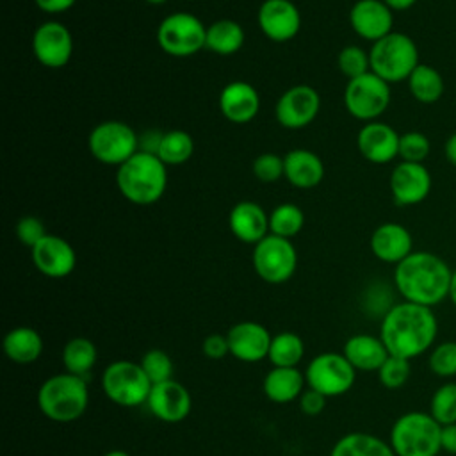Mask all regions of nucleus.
Listing matches in <instances>:
<instances>
[{"label": "nucleus", "mask_w": 456, "mask_h": 456, "mask_svg": "<svg viewBox=\"0 0 456 456\" xmlns=\"http://www.w3.org/2000/svg\"><path fill=\"white\" fill-rule=\"evenodd\" d=\"M436 335L438 321L429 306L401 301L390 306L381 319L379 338L390 356L417 358L435 346Z\"/></svg>", "instance_id": "f257e3e1"}, {"label": "nucleus", "mask_w": 456, "mask_h": 456, "mask_svg": "<svg viewBox=\"0 0 456 456\" xmlns=\"http://www.w3.org/2000/svg\"><path fill=\"white\" fill-rule=\"evenodd\" d=\"M452 269L431 251H411L394 269V285L404 301L436 306L449 297Z\"/></svg>", "instance_id": "f03ea898"}, {"label": "nucleus", "mask_w": 456, "mask_h": 456, "mask_svg": "<svg viewBox=\"0 0 456 456\" xmlns=\"http://www.w3.org/2000/svg\"><path fill=\"white\" fill-rule=\"evenodd\" d=\"M167 166L150 151L139 150L118 167L116 185L125 200L151 205L162 198L167 185Z\"/></svg>", "instance_id": "7ed1b4c3"}, {"label": "nucleus", "mask_w": 456, "mask_h": 456, "mask_svg": "<svg viewBox=\"0 0 456 456\" xmlns=\"http://www.w3.org/2000/svg\"><path fill=\"white\" fill-rule=\"evenodd\" d=\"M89 404V390L82 376L71 372L53 374L37 390L39 411L53 422L80 419Z\"/></svg>", "instance_id": "20e7f679"}, {"label": "nucleus", "mask_w": 456, "mask_h": 456, "mask_svg": "<svg viewBox=\"0 0 456 456\" xmlns=\"http://www.w3.org/2000/svg\"><path fill=\"white\" fill-rule=\"evenodd\" d=\"M388 444L395 456H438L442 426L429 411H406L392 424Z\"/></svg>", "instance_id": "39448f33"}, {"label": "nucleus", "mask_w": 456, "mask_h": 456, "mask_svg": "<svg viewBox=\"0 0 456 456\" xmlns=\"http://www.w3.org/2000/svg\"><path fill=\"white\" fill-rule=\"evenodd\" d=\"M370 71L388 84L408 80L411 71L420 64L415 41L404 32H390L372 43L369 52Z\"/></svg>", "instance_id": "423d86ee"}, {"label": "nucleus", "mask_w": 456, "mask_h": 456, "mask_svg": "<svg viewBox=\"0 0 456 456\" xmlns=\"http://www.w3.org/2000/svg\"><path fill=\"white\" fill-rule=\"evenodd\" d=\"M102 388L114 404L135 408L148 401L151 381L148 379L141 363L116 360L103 369Z\"/></svg>", "instance_id": "0eeeda50"}, {"label": "nucleus", "mask_w": 456, "mask_h": 456, "mask_svg": "<svg viewBox=\"0 0 456 456\" xmlns=\"http://www.w3.org/2000/svg\"><path fill=\"white\" fill-rule=\"evenodd\" d=\"M207 27L191 12H173L157 27L159 46L173 57H189L205 48Z\"/></svg>", "instance_id": "6e6552de"}, {"label": "nucleus", "mask_w": 456, "mask_h": 456, "mask_svg": "<svg viewBox=\"0 0 456 456\" xmlns=\"http://www.w3.org/2000/svg\"><path fill=\"white\" fill-rule=\"evenodd\" d=\"M87 142L93 157L107 166L119 167L139 151V137L134 128L116 119L96 125Z\"/></svg>", "instance_id": "1a4fd4ad"}, {"label": "nucleus", "mask_w": 456, "mask_h": 456, "mask_svg": "<svg viewBox=\"0 0 456 456\" xmlns=\"http://www.w3.org/2000/svg\"><path fill=\"white\" fill-rule=\"evenodd\" d=\"M390 84L369 71L351 78L344 91V103L349 114L362 121H376L390 105Z\"/></svg>", "instance_id": "9d476101"}, {"label": "nucleus", "mask_w": 456, "mask_h": 456, "mask_svg": "<svg viewBox=\"0 0 456 456\" xmlns=\"http://www.w3.org/2000/svg\"><path fill=\"white\" fill-rule=\"evenodd\" d=\"M305 379L308 388L326 397H335L351 390L356 379V369L342 353H321L310 360Z\"/></svg>", "instance_id": "9b49d317"}, {"label": "nucleus", "mask_w": 456, "mask_h": 456, "mask_svg": "<svg viewBox=\"0 0 456 456\" xmlns=\"http://www.w3.org/2000/svg\"><path fill=\"white\" fill-rule=\"evenodd\" d=\"M297 265V253L290 239L265 235L253 249V267L256 274L273 285L290 280Z\"/></svg>", "instance_id": "f8f14e48"}, {"label": "nucleus", "mask_w": 456, "mask_h": 456, "mask_svg": "<svg viewBox=\"0 0 456 456\" xmlns=\"http://www.w3.org/2000/svg\"><path fill=\"white\" fill-rule=\"evenodd\" d=\"M321 109L319 93L306 86L299 84L287 89L276 102L274 114L276 121L285 128H303L310 125Z\"/></svg>", "instance_id": "ddd939ff"}, {"label": "nucleus", "mask_w": 456, "mask_h": 456, "mask_svg": "<svg viewBox=\"0 0 456 456\" xmlns=\"http://www.w3.org/2000/svg\"><path fill=\"white\" fill-rule=\"evenodd\" d=\"M433 178L420 162L401 160L390 173V192L397 205L410 207L424 201L431 192Z\"/></svg>", "instance_id": "4468645a"}, {"label": "nucleus", "mask_w": 456, "mask_h": 456, "mask_svg": "<svg viewBox=\"0 0 456 456\" xmlns=\"http://www.w3.org/2000/svg\"><path fill=\"white\" fill-rule=\"evenodd\" d=\"M32 50L43 66L52 69L62 68L73 53L71 32L59 21H46L36 28L32 36Z\"/></svg>", "instance_id": "2eb2a0df"}, {"label": "nucleus", "mask_w": 456, "mask_h": 456, "mask_svg": "<svg viewBox=\"0 0 456 456\" xmlns=\"http://www.w3.org/2000/svg\"><path fill=\"white\" fill-rule=\"evenodd\" d=\"M30 251L36 269L48 278H64L77 265L73 246L59 235L46 233Z\"/></svg>", "instance_id": "dca6fc26"}, {"label": "nucleus", "mask_w": 456, "mask_h": 456, "mask_svg": "<svg viewBox=\"0 0 456 456\" xmlns=\"http://www.w3.org/2000/svg\"><path fill=\"white\" fill-rule=\"evenodd\" d=\"M256 20L264 36L276 43L296 37L301 28L299 9L290 0H265L258 9Z\"/></svg>", "instance_id": "f3484780"}, {"label": "nucleus", "mask_w": 456, "mask_h": 456, "mask_svg": "<svg viewBox=\"0 0 456 456\" xmlns=\"http://www.w3.org/2000/svg\"><path fill=\"white\" fill-rule=\"evenodd\" d=\"M150 411L162 422H180L191 413L192 399L189 390L173 378L151 385L148 401Z\"/></svg>", "instance_id": "a211bd4d"}, {"label": "nucleus", "mask_w": 456, "mask_h": 456, "mask_svg": "<svg viewBox=\"0 0 456 456\" xmlns=\"http://www.w3.org/2000/svg\"><path fill=\"white\" fill-rule=\"evenodd\" d=\"M226 338L230 346V354L246 363H255L267 358L273 340L267 328L255 321H242L233 324L228 330Z\"/></svg>", "instance_id": "6ab92c4d"}, {"label": "nucleus", "mask_w": 456, "mask_h": 456, "mask_svg": "<svg viewBox=\"0 0 456 456\" xmlns=\"http://www.w3.org/2000/svg\"><path fill=\"white\" fill-rule=\"evenodd\" d=\"M349 23L362 39L376 43L392 32L394 11L383 0H358L349 11Z\"/></svg>", "instance_id": "aec40b11"}, {"label": "nucleus", "mask_w": 456, "mask_h": 456, "mask_svg": "<svg viewBox=\"0 0 456 456\" xmlns=\"http://www.w3.org/2000/svg\"><path fill=\"white\" fill-rule=\"evenodd\" d=\"M399 135L401 134L387 123L369 121L360 128L356 146L365 160L372 164H387L399 157Z\"/></svg>", "instance_id": "412c9836"}, {"label": "nucleus", "mask_w": 456, "mask_h": 456, "mask_svg": "<svg viewBox=\"0 0 456 456\" xmlns=\"http://www.w3.org/2000/svg\"><path fill=\"white\" fill-rule=\"evenodd\" d=\"M372 255L385 264H399L413 251V239L406 226L383 223L370 235Z\"/></svg>", "instance_id": "4be33fe9"}, {"label": "nucleus", "mask_w": 456, "mask_h": 456, "mask_svg": "<svg viewBox=\"0 0 456 456\" xmlns=\"http://www.w3.org/2000/svg\"><path fill=\"white\" fill-rule=\"evenodd\" d=\"M221 114L237 125L249 123L260 109V96L256 89L242 80L226 84L219 94Z\"/></svg>", "instance_id": "5701e85b"}, {"label": "nucleus", "mask_w": 456, "mask_h": 456, "mask_svg": "<svg viewBox=\"0 0 456 456\" xmlns=\"http://www.w3.org/2000/svg\"><path fill=\"white\" fill-rule=\"evenodd\" d=\"M228 226L239 240L256 244L269 235V216L255 201H239L228 214Z\"/></svg>", "instance_id": "b1692460"}, {"label": "nucleus", "mask_w": 456, "mask_h": 456, "mask_svg": "<svg viewBox=\"0 0 456 456\" xmlns=\"http://www.w3.org/2000/svg\"><path fill=\"white\" fill-rule=\"evenodd\" d=\"M283 167H285V178L299 189H310L321 183L324 176V164L310 150L305 148H294L283 157Z\"/></svg>", "instance_id": "393cba45"}, {"label": "nucleus", "mask_w": 456, "mask_h": 456, "mask_svg": "<svg viewBox=\"0 0 456 456\" xmlns=\"http://www.w3.org/2000/svg\"><path fill=\"white\" fill-rule=\"evenodd\" d=\"M349 363L356 369V370H376L383 365V362L390 356L383 340L379 337L374 335H367V333H358L347 338V342L344 344V353H342Z\"/></svg>", "instance_id": "a878e982"}, {"label": "nucleus", "mask_w": 456, "mask_h": 456, "mask_svg": "<svg viewBox=\"0 0 456 456\" xmlns=\"http://www.w3.org/2000/svg\"><path fill=\"white\" fill-rule=\"evenodd\" d=\"M306 379L297 367H273L262 383L264 394L269 401L285 404L297 399L305 390Z\"/></svg>", "instance_id": "bb28decb"}, {"label": "nucleus", "mask_w": 456, "mask_h": 456, "mask_svg": "<svg viewBox=\"0 0 456 456\" xmlns=\"http://www.w3.org/2000/svg\"><path fill=\"white\" fill-rule=\"evenodd\" d=\"M4 353L14 363H32L43 353V337L28 326H16L4 337Z\"/></svg>", "instance_id": "cd10ccee"}, {"label": "nucleus", "mask_w": 456, "mask_h": 456, "mask_svg": "<svg viewBox=\"0 0 456 456\" xmlns=\"http://www.w3.org/2000/svg\"><path fill=\"white\" fill-rule=\"evenodd\" d=\"M330 456H395L392 445L376 435L354 431L338 438Z\"/></svg>", "instance_id": "c85d7f7f"}, {"label": "nucleus", "mask_w": 456, "mask_h": 456, "mask_svg": "<svg viewBox=\"0 0 456 456\" xmlns=\"http://www.w3.org/2000/svg\"><path fill=\"white\" fill-rule=\"evenodd\" d=\"M244 45V28L233 20H217L207 27L205 48L219 55L237 53Z\"/></svg>", "instance_id": "c756f323"}, {"label": "nucleus", "mask_w": 456, "mask_h": 456, "mask_svg": "<svg viewBox=\"0 0 456 456\" xmlns=\"http://www.w3.org/2000/svg\"><path fill=\"white\" fill-rule=\"evenodd\" d=\"M408 89L420 103H435L442 98L445 84L438 69L429 64H419L408 77Z\"/></svg>", "instance_id": "7c9ffc66"}, {"label": "nucleus", "mask_w": 456, "mask_h": 456, "mask_svg": "<svg viewBox=\"0 0 456 456\" xmlns=\"http://www.w3.org/2000/svg\"><path fill=\"white\" fill-rule=\"evenodd\" d=\"M96 346L86 337L69 338L62 349V365L66 372L75 376H86L96 363Z\"/></svg>", "instance_id": "2f4dec72"}, {"label": "nucleus", "mask_w": 456, "mask_h": 456, "mask_svg": "<svg viewBox=\"0 0 456 456\" xmlns=\"http://www.w3.org/2000/svg\"><path fill=\"white\" fill-rule=\"evenodd\" d=\"M305 344L297 333L281 331L273 337L269 346V362L273 367H297L303 360Z\"/></svg>", "instance_id": "473e14b6"}, {"label": "nucleus", "mask_w": 456, "mask_h": 456, "mask_svg": "<svg viewBox=\"0 0 456 456\" xmlns=\"http://www.w3.org/2000/svg\"><path fill=\"white\" fill-rule=\"evenodd\" d=\"M192 151H194V141L185 130H169L160 137L157 157L166 166H178L187 162Z\"/></svg>", "instance_id": "72a5a7b5"}, {"label": "nucleus", "mask_w": 456, "mask_h": 456, "mask_svg": "<svg viewBox=\"0 0 456 456\" xmlns=\"http://www.w3.org/2000/svg\"><path fill=\"white\" fill-rule=\"evenodd\" d=\"M305 224V214L296 203H280L269 214V233L292 239L301 232Z\"/></svg>", "instance_id": "f704fd0d"}, {"label": "nucleus", "mask_w": 456, "mask_h": 456, "mask_svg": "<svg viewBox=\"0 0 456 456\" xmlns=\"http://www.w3.org/2000/svg\"><path fill=\"white\" fill-rule=\"evenodd\" d=\"M429 413L440 426L456 422V383L440 385L429 401Z\"/></svg>", "instance_id": "c9c22d12"}, {"label": "nucleus", "mask_w": 456, "mask_h": 456, "mask_svg": "<svg viewBox=\"0 0 456 456\" xmlns=\"http://www.w3.org/2000/svg\"><path fill=\"white\" fill-rule=\"evenodd\" d=\"M428 365L438 378L456 376V340H445L433 346L428 356Z\"/></svg>", "instance_id": "e433bc0d"}, {"label": "nucleus", "mask_w": 456, "mask_h": 456, "mask_svg": "<svg viewBox=\"0 0 456 456\" xmlns=\"http://www.w3.org/2000/svg\"><path fill=\"white\" fill-rule=\"evenodd\" d=\"M431 151V142L426 134L410 130L399 135V157L404 162H424Z\"/></svg>", "instance_id": "4c0bfd02"}, {"label": "nucleus", "mask_w": 456, "mask_h": 456, "mask_svg": "<svg viewBox=\"0 0 456 456\" xmlns=\"http://www.w3.org/2000/svg\"><path fill=\"white\" fill-rule=\"evenodd\" d=\"M139 363H141L142 370L146 372L148 379L151 381V385L167 381L173 376V362H171L169 354L162 349L146 351Z\"/></svg>", "instance_id": "58836bf2"}, {"label": "nucleus", "mask_w": 456, "mask_h": 456, "mask_svg": "<svg viewBox=\"0 0 456 456\" xmlns=\"http://www.w3.org/2000/svg\"><path fill=\"white\" fill-rule=\"evenodd\" d=\"M338 69L351 80L356 78L360 75H365L370 71V59L369 53L356 46V45H349L346 48L340 50L338 59H337Z\"/></svg>", "instance_id": "ea45409f"}, {"label": "nucleus", "mask_w": 456, "mask_h": 456, "mask_svg": "<svg viewBox=\"0 0 456 456\" xmlns=\"http://www.w3.org/2000/svg\"><path fill=\"white\" fill-rule=\"evenodd\" d=\"M378 378L385 388L397 390L406 385L410 378V360L399 356H388L378 369Z\"/></svg>", "instance_id": "a19ab883"}, {"label": "nucleus", "mask_w": 456, "mask_h": 456, "mask_svg": "<svg viewBox=\"0 0 456 456\" xmlns=\"http://www.w3.org/2000/svg\"><path fill=\"white\" fill-rule=\"evenodd\" d=\"M253 175L265 183L276 182L285 175L283 157L276 153H262L253 160Z\"/></svg>", "instance_id": "79ce46f5"}, {"label": "nucleus", "mask_w": 456, "mask_h": 456, "mask_svg": "<svg viewBox=\"0 0 456 456\" xmlns=\"http://www.w3.org/2000/svg\"><path fill=\"white\" fill-rule=\"evenodd\" d=\"M16 235L21 244H25L32 249L46 235V230H45V224L41 223V219H37L34 216H25L16 223Z\"/></svg>", "instance_id": "37998d69"}, {"label": "nucleus", "mask_w": 456, "mask_h": 456, "mask_svg": "<svg viewBox=\"0 0 456 456\" xmlns=\"http://www.w3.org/2000/svg\"><path fill=\"white\" fill-rule=\"evenodd\" d=\"M203 354L210 360H221L230 353V346H228V338L226 335L221 333H212L208 337H205L203 344H201Z\"/></svg>", "instance_id": "c03bdc74"}, {"label": "nucleus", "mask_w": 456, "mask_h": 456, "mask_svg": "<svg viewBox=\"0 0 456 456\" xmlns=\"http://www.w3.org/2000/svg\"><path fill=\"white\" fill-rule=\"evenodd\" d=\"M326 399H328L326 395L319 394L317 390L308 388L299 395V408L305 415L314 417V415H319L326 408Z\"/></svg>", "instance_id": "a18cd8bd"}, {"label": "nucleus", "mask_w": 456, "mask_h": 456, "mask_svg": "<svg viewBox=\"0 0 456 456\" xmlns=\"http://www.w3.org/2000/svg\"><path fill=\"white\" fill-rule=\"evenodd\" d=\"M36 5L48 14H61L66 12L68 9H71L75 5L77 0H34Z\"/></svg>", "instance_id": "49530a36"}, {"label": "nucleus", "mask_w": 456, "mask_h": 456, "mask_svg": "<svg viewBox=\"0 0 456 456\" xmlns=\"http://www.w3.org/2000/svg\"><path fill=\"white\" fill-rule=\"evenodd\" d=\"M442 451L456 454V422L442 426Z\"/></svg>", "instance_id": "de8ad7c7"}, {"label": "nucleus", "mask_w": 456, "mask_h": 456, "mask_svg": "<svg viewBox=\"0 0 456 456\" xmlns=\"http://www.w3.org/2000/svg\"><path fill=\"white\" fill-rule=\"evenodd\" d=\"M444 155H445L447 162L456 167V132L447 137V141L444 144Z\"/></svg>", "instance_id": "09e8293b"}, {"label": "nucleus", "mask_w": 456, "mask_h": 456, "mask_svg": "<svg viewBox=\"0 0 456 456\" xmlns=\"http://www.w3.org/2000/svg\"><path fill=\"white\" fill-rule=\"evenodd\" d=\"M392 11H406L415 5L417 0H383Z\"/></svg>", "instance_id": "8fccbe9b"}, {"label": "nucleus", "mask_w": 456, "mask_h": 456, "mask_svg": "<svg viewBox=\"0 0 456 456\" xmlns=\"http://www.w3.org/2000/svg\"><path fill=\"white\" fill-rule=\"evenodd\" d=\"M449 299L456 306V269H452V278H451V289H449Z\"/></svg>", "instance_id": "3c124183"}, {"label": "nucleus", "mask_w": 456, "mask_h": 456, "mask_svg": "<svg viewBox=\"0 0 456 456\" xmlns=\"http://www.w3.org/2000/svg\"><path fill=\"white\" fill-rule=\"evenodd\" d=\"M103 456H130L126 451H121V449H114V451H109L105 452Z\"/></svg>", "instance_id": "603ef678"}, {"label": "nucleus", "mask_w": 456, "mask_h": 456, "mask_svg": "<svg viewBox=\"0 0 456 456\" xmlns=\"http://www.w3.org/2000/svg\"><path fill=\"white\" fill-rule=\"evenodd\" d=\"M148 4H153V5H159V4H164V2H167V0H146Z\"/></svg>", "instance_id": "864d4df0"}]
</instances>
